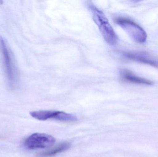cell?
Returning a JSON list of instances; mask_svg holds the SVG:
<instances>
[{
  "mask_svg": "<svg viewBox=\"0 0 158 157\" xmlns=\"http://www.w3.org/2000/svg\"><path fill=\"white\" fill-rule=\"evenodd\" d=\"M30 113L32 118L39 120H55L60 121L72 122L78 120L77 118L75 115L61 111H37L31 112Z\"/></svg>",
  "mask_w": 158,
  "mask_h": 157,
  "instance_id": "277c9868",
  "label": "cell"
},
{
  "mask_svg": "<svg viewBox=\"0 0 158 157\" xmlns=\"http://www.w3.org/2000/svg\"><path fill=\"white\" fill-rule=\"evenodd\" d=\"M116 23L120 26L135 42L143 43L146 41L147 34L144 29L138 24L127 18H117Z\"/></svg>",
  "mask_w": 158,
  "mask_h": 157,
  "instance_id": "3957f363",
  "label": "cell"
},
{
  "mask_svg": "<svg viewBox=\"0 0 158 157\" xmlns=\"http://www.w3.org/2000/svg\"><path fill=\"white\" fill-rule=\"evenodd\" d=\"M123 55L126 58H128L130 60H133V61L138 62L145 64L151 66L158 68V61L148 58L145 55H141V54H137V53H124Z\"/></svg>",
  "mask_w": 158,
  "mask_h": 157,
  "instance_id": "8992f818",
  "label": "cell"
},
{
  "mask_svg": "<svg viewBox=\"0 0 158 157\" xmlns=\"http://www.w3.org/2000/svg\"><path fill=\"white\" fill-rule=\"evenodd\" d=\"M0 52L7 81L11 86H14L17 79L15 67L8 45L5 40L1 35H0Z\"/></svg>",
  "mask_w": 158,
  "mask_h": 157,
  "instance_id": "7a4b0ae2",
  "label": "cell"
},
{
  "mask_svg": "<svg viewBox=\"0 0 158 157\" xmlns=\"http://www.w3.org/2000/svg\"><path fill=\"white\" fill-rule=\"evenodd\" d=\"M121 75L123 80L131 83L148 85H151L154 84L153 81L135 76L128 71H122Z\"/></svg>",
  "mask_w": 158,
  "mask_h": 157,
  "instance_id": "52a82bcc",
  "label": "cell"
},
{
  "mask_svg": "<svg viewBox=\"0 0 158 157\" xmlns=\"http://www.w3.org/2000/svg\"><path fill=\"white\" fill-rule=\"evenodd\" d=\"M89 8L93 20L106 42L110 45H116L118 36L104 12L93 4H89Z\"/></svg>",
  "mask_w": 158,
  "mask_h": 157,
  "instance_id": "6da1fadb",
  "label": "cell"
},
{
  "mask_svg": "<svg viewBox=\"0 0 158 157\" xmlns=\"http://www.w3.org/2000/svg\"><path fill=\"white\" fill-rule=\"evenodd\" d=\"M53 136L44 133H34L29 136L25 145L30 149H44L51 147L55 143Z\"/></svg>",
  "mask_w": 158,
  "mask_h": 157,
  "instance_id": "5b68a950",
  "label": "cell"
},
{
  "mask_svg": "<svg viewBox=\"0 0 158 157\" xmlns=\"http://www.w3.org/2000/svg\"><path fill=\"white\" fill-rule=\"evenodd\" d=\"M70 146L71 145H70V143H67V142L62 143L56 147H54L51 150L42 153L40 155L41 157H51L54 156L59 153H62L64 151L68 150L70 147Z\"/></svg>",
  "mask_w": 158,
  "mask_h": 157,
  "instance_id": "ba28073f",
  "label": "cell"
}]
</instances>
